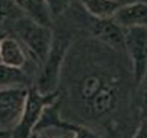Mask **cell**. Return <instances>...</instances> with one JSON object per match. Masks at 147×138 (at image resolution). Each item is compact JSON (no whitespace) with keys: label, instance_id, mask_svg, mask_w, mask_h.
<instances>
[{"label":"cell","instance_id":"obj_3","mask_svg":"<svg viewBox=\"0 0 147 138\" xmlns=\"http://www.w3.org/2000/svg\"><path fill=\"white\" fill-rule=\"evenodd\" d=\"M81 70V74L78 72L71 84V95L74 103L80 110L88 103L95 98L107 87L120 84L117 76L114 75L109 70L100 69L98 66L88 65Z\"/></svg>","mask_w":147,"mask_h":138},{"label":"cell","instance_id":"obj_5","mask_svg":"<svg viewBox=\"0 0 147 138\" xmlns=\"http://www.w3.org/2000/svg\"><path fill=\"white\" fill-rule=\"evenodd\" d=\"M125 52L132 64L134 84L139 86L147 74V27L126 29Z\"/></svg>","mask_w":147,"mask_h":138},{"label":"cell","instance_id":"obj_21","mask_svg":"<svg viewBox=\"0 0 147 138\" xmlns=\"http://www.w3.org/2000/svg\"><path fill=\"white\" fill-rule=\"evenodd\" d=\"M54 138H74V134L72 133H68V134H64V135L54 137Z\"/></svg>","mask_w":147,"mask_h":138},{"label":"cell","instance_id":"obj_13","mask_svg":"<svg viewBox=\"0 0 147 138\" xmlns=\"http://www.w3.org/2000/svg\"><path fill=\"white\" fill-rule=\"evenodd\" d=\"M32 86L30 78L23 68H14L0 63V88Z\"/></svg>","mask_w":147,"mask_h":138},{"label":"cell","instance_id":"obj_18","mask_svg":"<svg viewBox=\"0 0 147 138\" xmlns=\"http://www.w3.org/2000/svg\"><path fill=\"white\" fill-rule=\"evenodd\" d=\"M9 8L7 0H0V26L6 21L7 17L9 16Z\"/></svg>","mask_w":147,"mask_h":138},{"label":"cell","instance_id":"obj_1","mask_svg":"<svg viewBox=\"0 0 147 138\" xmlns=\"http://www.w3.org/2000/svg\"><path fill=\"white\" fill-rule=\"evenodd\" d=\"M72 46L71 35L63 32L55 33L51 49L39 67V73L34 84L41 93H51L58 89L64 64Z\"/></svg>","mask_w":147,"mask_h":138},{"label":"cell","instance_id":"obj_19","mask_svg":"<svg viewBox=\"0 0 147 138\" xmlns=\"http://www.w3.org/2000/svg\"><path fill=\"white\" fill-rule=\"evenodd\" d=\"M0 138H13L11 131L0 128Z\"/></svg>","mask_w":147,"mask_h":138},{"label":"cell","instance_id":"obj_14","mask_svg":"<svg viewBox=\"0 0 147 138\" xmlns=\"http://www.w3.org/2000/svg\"><path fill=\"white\" fill-rule=\"evenodd\" d=\"M139 99H138V105H139L140 116L142 119L147 118V74L140 84L139 86Z\"/></svg>","mask_w":147,"mask_h":138},{"label":"cell","instance_id":"obj_4","mask_svg":"<svg viewBox=\"0 0 147 138\" xmlns=\"http://www.w3.org/2000/svg\"><path fill=\"white\" fill-rule=\"evenodd\" d=\"M60 97H62V92L59 88L51 93H41L34 84L29 87L22 116L18 124L11 130L13 138H30L44 109Z\"/></svg>","mask_w":147,"mask_h":138},{"label":"cell","instance_id":"obj_20","mask_svg":"<svg viewBox=\"0 0 147 138\" xmlns=\"http://www.w3.org/2000/svg\"><path fill=\"white\" fill-rule=\"evenodd\" d=\"M30 138H48V137L43 135V134H41V133H34Z\"/></svg>","mask_w":147,"mask_h":138},{"label":"cell","instance_id":"obj_12","mask_svg":"<svg viewBox=\"0 0 147 138\" xmlns=\"http://www.w3.org/2000/svg\"><path fill=\"white\" fill-rule=\"evenodd\" d=\"M91 17L96 19L112 18L120 6L117 0H79Z\"/></svg>","mask_w":147,"mask_h":138},{"label":"cell","instance_id":"obj_11","mask_svg":"<svg viewBox=\"0 0 147 138\" xmlns=\"http://www.w3.org/2000/svg\"><path fill=\"white\" fill-rule=\"evenodd\" d=\"M30 18L47 27H53V16L45 0H11Z\"/></svg>","mask_w":147,"mask_h":138},{"label":"cell","instance_id":"obj_16","mask_svg":"<svg viewBox=\"0 0 147 138\" xmlns=\"http://www.w3.org/2000/svg\"><path fill=\"white\" fill-rule=\"evenodd\" d=\"M74 138H100L93 130L84 125L76 124V128L73 131Z\"/></svg>","mask_w":147,"mask_h":138},{"label":"cell","instance_id":"obj_6","mask_svg":"<svg viewBox=\"0 0 147 138\" xmlns=\"http://www.w3.org/2000/svg\"><path fill=\"white\" fill-rule=\"evenodd\" d=\"M29 87L0 88V128L11 131L22 116Z\"/></svg>","mask_w":147,"mask_h":138},{"label":"cell","instance_id":"obj_9","mask_svg":"<svg viewBox=\"0 0 147 138\" xmlns=\"http://www.w3.org/2000/svg\"><path fill=\"white\" fill-rule=\"evenodd\" d=\"M27 61V52L20 40L6 35L0 42V63L14 68H23Z\"/></svg>","mask_w":147,"mask_h":138},{"label":"cell","instance_id":"obj_8","mask_svg":"<svg viewBox=\"0 0 147 138\" xmlns=\"http://www.w3.org/2000/svg\"><path fill=\"white\" fill-rule=\"evenodd\" d=\"M112 18L124 30L147 27V3L136 1L121 5Z\"/></svg>","mask_w":147,"mask_h":138},{"label":"cell","instance_id":"obj_10","mask_svg":"<svg viewBox=\"0 0 147 138\" xmlns=\"http://www.w3.org/2000/svg\"><path fill=\"white\" fill-rule=\"evenodd\" d=\"M62 97H60L44 109L34 133H41L49 128H58V130L73 133L76 124L66 121L61 117L60 110L62 107Z\"/></svg>","mask_w":147,"mask_h":138},{"label":"cell","instance_id":"obj_7","mask_svg":"<svg viewBox=\"0 0 147 138\" xmlns=\"http://www.w3.org/2000/svg\"><path fill=\"white\" fill-rule=\"evenodd\" d=\"M90 32L94 39L102 44L117 52L125 51V30L113 18H93L90 24Z\"/></svg>","mask_w":147,"mask_h":138},{"label":"cell","instance_id":"obj_2","mask_svg":"<svg viewBox=\"0 0 147 138\" xmlns=\"http://www.w3.org/2000/svg\"><path fill=\"white\" fill-rule=\"evenodd\" d=\"M13 30L26 51L40 67L53 44L55 37L53 29L23 16L13 22Z\"/></svg>","mask_w":147,"mask_h":138},{"label":"cell","instance_id":"obj_22","mask_svg":"<svg viewBox=\"0 0 147 138\" xmlns=\"http://www.w3.org/2000/svg\"><path fill=\"white\" fill-rule=\"evenodd\" d=\"M6 34L5 32H3V31H0V42H1V39H3V37H4L5 36H6Z\"/></svg>","mask_w":147,"mask_h":138},{"label":"cell","instance_id":"obj_15","mask_svg":"<svg viewBox=\"0 0 147 138\" xmlns=\"http://www.w3.org/2000/svg\"><path fill=\"white\" fill-rule=\"evenodd\" d=\"M71 1L72 0H45L53 17L65 13L71 5Z\"/></svg>","mask_w":147,"mask_h":138},{"label":"cell","instance_id":"obj_17","mask_svg":"<svg viewBox=\"0 0 147 138\" xmlns=\"http://www.w3.org/2000/svg\"><path fill=\"white\" fill-rule=\"evenodd\" d=\"M131 138H147V118L142 119Z\"/></svg>","mask_w":147,"mask_h":138}]
</instances>
